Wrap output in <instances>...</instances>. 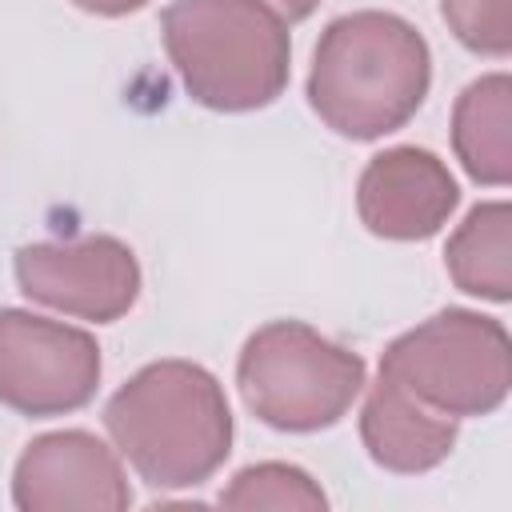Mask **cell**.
<instances>
[{"label": "cell", "mask_w": 512, "mask_h": 512, "mask_svg": "<svg viewBox=\"0 0 512 512\" xmlns=\"http://www.w3.org/2000/svg\"><path fill=\"white\" fill-rule=\"evenodd\" d=\"M432 84V52L416 24L364 8L336 16L312 52L308 104L348 140H380L404 128Z\"/></svg>", "instance_id": "cell-1"}, {"label": "cell", "mask_w": 512, "mask_h": 512, "mask_svg": "<svg viewBox=\"0 0 512 512\" xmlns=\"http://www.w3.org/2000/svg\"><path fill=\"white\" fill-rule=\"evenodd\" d=\"M116 452L152 488H196L232 452L224 384L192 360H152L104 404Z\"/></svg>", "instance_id": "cell-2"}, {"label": "cell", "mask_w": 512, "mask_h": 512, "mask_svg": "<svg viewBox=\"0 0 512 512\" xmlns=\"http://www.w3.org/2000/svg\"><path fill=\"white\" fill-rule=\"evenodd\" d=\"M160 36L184 92L212 112H256L288 88V20L264 0H172Z\"/></svg>", "instance_id": "cell-3"}, {"label": "cell", "mask_w": 512, "mask_h": 512, "mask_svg": "<svg viewBox=\"0 0 512 512\" xmlns=\"http://www.w3.org/2000/svg\"><path fill=\"white\" fill-rule=\"evenodd\" d=\"M248 412L276 432H320L348 416L368 384L360 352L328 340L304 320L256 328L236 360Z\"/></svg>", "instance_id": "cell-4"}, {"label": "cell", "mask_w": 512, "mask_h": 512, "mask_svg": "<svg viewBox=\"0 0 512 512\" xmlns=\"http://www.w3.org/2000/svg\"><path fill=\"white\" fill-rule=\"evenodd\" d=\"M380 376L440 416H488L512 388V340L496 316L444 308L380 352Z\"/></svg>", "instance_id": "cell-5"}, {"label": "cell", "mask_w": 512, "mask_h": 512, "mask_svg": "<svg viewBox=\"0 0 512 512\" xmlns=\"http://www.w3.org/2000/svg\"><path fill=\"white\" fill-rule=\"evenodd\" d=\"M100 344L92 332L24 308H0V404L44 420L84 408L100 388Z\"/></svg>", "instance_id": "cell-6"}, {"label": "cell", "mask_w": 512, "mask_h": 512, "mask_svg": "<svg viewBox=\"0 0 512 512\" xmlns=\"http://www.w3.org/2000/svg\"><path fill=\"white\" fill-rule=\"evenodd\" d=\"M12 272L28 300L88 324H116L140 296L136 252L116 236L24 244Z\"/></svg>", "instance_id": "cell-7"}, {"label": "cell", "mask_w": 512, "mask_h": 512, "mask_svg": "<svg viewBox=\"0 0 512 512\" xmlns=\"http://www.w3.org/2000/svg\"><path fill=\"white\" fill-rule=\"evenodd\" d=\"M12 504L20 512H124L132 488L116 448L96 432L64 428L24 444L12 468Z\"/></svg>", "instance_id": "cell-8"}, {"label": "cell", "mask_w": 512, "mask_h": 512, "mask_svg": "<svg viewBox=\"0 0 512 512\" xmlns=\"http://www.w3.org/2000/svg\"><path fill=\"white\" fill-rule=\"evenodd\" d=\"M460 204V184L448 164L416 144L376 152L356 180L360 224L380 240H428Z\"/></svg>", "instance_id": "cell-9"}, {"label": "cell", "mask_w": 512, "mask_h": 512, "mask_svg": "<svg viewBox=\"0 0 512 512\" xmlns=\"http://www.w3.org/2000/svg\"><path fill=\"white\" fill-rule=\"evenodd\" d=\"M456 436L460 428L452 416L424 408L388 376L368 384V396L360 408V440L384 472H400V476L432 472L452 456Z\"/></svg>", "instance_id": "cell-10"}, {"label": "cell", "mask_w": 512, "mask_h": 512, "mask_svg": "<svg viewBox=\"0 0 512 512\" xmlns=\"http://www.w3.org/2000/svg\"><path fill=\"white\" fill-rule=\"evenodd\" d=\"M452 152L476 184L504 188L512 180V80L508 72H488L456 96Z\"/></svg>", "instance_id": "cell-11"}, {"label": "cell", "mask_w": 512, "mask_h": 512, "mask_svg": "<svg viewBox=\"0 0 512 512\" xmlns=\"http://www.w3.org/2000/svg\"><path fill=\"white\" fill-rule=\"evenodd\" d=\"M444 268L468 296L508 304L512 300V208L508 200L476 204L448 236Z\"/></svg>", "instance_id": "cell-12"}, {"label": "cell", "mask_w": 512, "mask_h": 512, "mask_svg": "<svg viewBox=\"0 0 512 512\" xmlns=\"http://www.w3.org/2000/svg\"><path fill=\"white\" fill-rule=\"evenodd\" d=\"M224 508H300V512H316L328 508L324 488L296 464L284 460H264V464H248L232 476V484L220 492Z\"/></svg>", "instance_id": "cell-13"}, {"label": "cell", "mask_w": 512, "mask_h": 512, "mask_svg": "<svg viewBox=\"0 0 512 512\" xmlns=\"http://www.w3.org/2000/svg\"><path fill=\"white\" fill-rule=\"evenodd\" d=\"M440 16L468 52H512V0H440Z\"/></svg>", "instance_id": "cell-14"}, {"label": "cell", "mask_w": 512, "mask_h": 512, "mask_svg": "<svg viewBox=\"0 0 512 512\" xmlns=\"http://www.w3.org/2000/svg\"><path fill=\"white\" fill-rule=\"evenodd\" d=\"M72 4L92 16H128V12H140L148 0H72Z\"/></svg>", "instance_id": "cell-15"}, {"label": "cell", "mask_w": 512, "mask_h": 512, "mask_svg": "<svg viewBox=\"0 0 512 512\" xmlns=\"http://www.w3.org/2000/svg\"><path fill=\"white\" fill-rule=\"evenodd\" d=\"M264 4H268L272 12H280L288 24H296V20H308L320 0H264Z\"/></svg>", "instance_id": "cell-16"}]
</instances>
